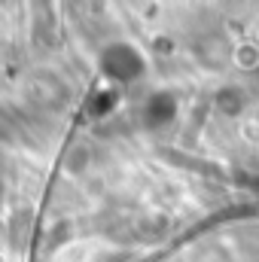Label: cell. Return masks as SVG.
Instances as JSON below:
<instances>
[{
	"label": "cell",
	"instance_id": "cell-1",
	"mask_svg": "<svg viewBox=\"0 0 259 262\" xmlns=\"http://www.w3.org/2000/svg\"><path fill=\"white\" fill-rule=\"evenodd\" d=\"M104 64H107V70H110L113 76H122V79H128V76H137V73H140V58L131 52L128 46H116V49H110L107 58H104Z\"/></svg>",
	"mask_w": 259,
	"mask_h": 262
},
{
	"label": "cell",
	"instance_id": "cell-2",
	"mask_svg": "<svg viewBox=\"0 0 259 262\" xmlns=\"http://www.w3.org/2000/svg\"><path fill=\"white\" fill-rule=\"evenodd\" d=\"M217 104H223L229 113H235V110H238V104H241V98H238L235 92H226V95H220V98H217Z\"/></svg>",
	"mask_w": 259,
	"mask_h": 262
}]
</instances>
